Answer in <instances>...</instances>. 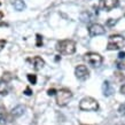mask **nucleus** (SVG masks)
I'll list each match as a JSON object with an SVG mask.
<instances>
[{
	"label": "nucleus",
	"mask_w": 125,
	"mask_h": 125,
	"mask_svg": "<svg viewBox=\"0 0 125 125\" xmlns=\"http://www.w3.org/2000/svg\"><path fill=\"white\" fill-rule=\"evenodd\" d=\"M56 49L61 54L64 55H71L76 52V42L70 39H65V40H61L57 42Z\"/></svg>",
	"instance_id": "1"
},
{
	"label": "nucleus",
	"mask_w": 125,
	"mask_h": 125,
	"mask_svg": "<svg viewBox=\"0 0 125 125\" xmlns=\"http://www.w3.org/2000/svg\"><path fill=\"white\" fill-rule=\"evenodd\" d=\"M125 46V39L121 34H111L108 40L107 49L115 51V49H121Z\"/></svg>",
	"instance_id": "2"
},
{
	"label": "nucleus",
	"mask_w": 125,
	"mask_h": 125,
	"mask_svg": "<svg viewBox=\"0 0 125 125\" xmlns=\"http://www.w3.org/2000/svg\"><path fill=\"white\" fill-rule=\"evenodd\" d=\"M79 108L84 111H96L99 109V103L95 99L91 96H86L80 100Z\"/></svg>",
	"instance_id": "3"
},
{
	"label": "nucleus",
	"mask_w": 125,
	"mask_h": 125,
	"mask_svg": "<svg viewBox=\"0 0 125 125\" xmlns=\"http://www.w3.org/2000/svg\"><path fill=\"white\" fill-rule=\"evenodd\" d=\"M72 98V93L68 88H61L60 91H56V102L60 107H64L69 103Z\"/></svg>",
	"instance_id": "4"
},
{
	"label": "nucleus",
	"mask_w": 125,
	"mask_h": 125,
	"mask_svg": "<svg viewBox=\"0 0 125 125\" xmlns=\"http://www.w3.org/2000/svg\"><path fill=\"white\" fill-rule=\"evenodd\" d=\"M84 60L86 61L90 65H92V67H94L95 68V67L101 65L103 59L100 54L94 53V52H88V53H86L85 55H84Z\"/></svg>",
	"instance_id": "5"
},
{
	"label": "nucleus",
	"mask_w": 125,
	"mask_h": 125,
	"mask_svg": "<svg viewBox=\"0 0 125 125\" xmlns=\"http://www.w3.org/2000/svg\"><path fill=\"white\" fill-rule=\"evenodd\" d=\"M75 75L79 80H86L90 77V71H88L86 65L80 64L78 67H76V69H75Z\"/></svg>",
	"instance_id": "6"
},
{
	"label": "nucleus",
	"mask_w": 125,
	"mask_h": 125,
	"mask_svg": "<svg viewBox=\"0 0 125 125\" xmlns=\"http://www.w3.org/2000/svg\"><path fill=\"white\" fill-rule=\"evenodd\" d=\"M119 5V1L118 0H100L99 2V8H101L103 10L109 11L111 9L116 8Z\"/></svg>",
	"instance_id": "7"
},
{
	"label": "nucleus",
	"mask_w": 125,
	"mask_h": 125,
	"mask_svg": "<svg viewBox=\"0 0 125 125\" xmlns=\"http://www.w3.org/2000/svg\"><path fill=\"white\" fill-rule=\"evenodd\" d=\"M88 33L91 37H96V36H101V34L106 33V29L101 25V24H92L88 28Z\"/></svg>",
	"instance_id": "8"
},
{
	"label": "nucleus",
	"mask_w": 125,
	"mask_h": 125,
	"mask_svg": "<svg viewBox=\"0 0 125 125\" xmlns=\"http://www.w3.org/2000/svg\"><path fill=\"white\" fill-rule=\"evenodd\" d=\"M28 62H29V63H31V65H32L36 70H39V69H42V67L45 65V61L42 60L40 56L30 57V59H28Z\"/></svg>",
	"instance_id": "9"
},
{
	"label": "nucleus",
	"mask_w": 125,
	"mask_h": 125,
	"mask_svg": "<svg viewBox=\"0 0 125 125\" xmlns=\"http://www.w3.org/2000/svg\"><path fill=\"white\" fill-rule=\"evenodd\" d=\"M102 90H103V94L106 95V96H109L114 92V87L111 86V84L109 82H104L102 85Z\"/></svg>",
	"instance_id": "10"
},
{
	"label": "nucleus",
	"mask_w": 125,
	"mask_h": 125,
	"mask_svg": "<svg viewBox=\"0 0 125 125\" xmlns=\"http://www.w3.org/2000/svg\"><path fill=\"white\" fill-rule=\"evenodd\" d=\"M11 5L14 6L16 10H23L24 8H25V4H24V1L23 0H11Z\"/></svg>",
	"instance_id": "11"
},
{
	"label": "nucleus",
	"mask_w": 125,
	"mask_h": 125,
	"mask_svg": "<svg viewBox=\"0 0 125 125\" xmlns=\"http://www.w3.org/2000/svg\"><path fill=\"white\" fill-rule=\"evenodd\" d=\"M23 110H24V107H22V106L16 107V108H14V109L11 110V115L14 117H19V116H21L23 114Z\"/></svg>",
	"instance_id": "12"
},
{
	"label": "nucleus",
	"mask_w": 125,
	"mask_h": 125,
	"mask_svg": "<svg viewBox=\"0 0 125 125\" xmlns=\"http://www.w3.org/2000/svg\"><path fill=\"white\" fill-rule=\"evenodd\" d=\"M28 80L30 82V84L34 85V84L37 83V76H36V75H32V73H29V75H28Z\"/></svg>",
	"instance_id": "13"
},
{
	"label": "nucleus",
	"mask_w": 125,
	"mask_h": 125,
	"mask_svg": "<svg viewBox=\"0 0 125 125\" xmlns=\"http://www.w3.org/2000/svg\"><path fill=\"white\" fill-rule=\"evenodd\" d=\"M36 37H37V42H36V46H37V47H42V37L40 36V34H37Z\"/></svg>",
	"instance_id": "14"
},
{
	"label": "nucleus",
	"mask_w": 125,
	"mask_h": 125,
	"mask_svg": "<svg viewBox=\"0 0 125 125\" xmlns=\"http://www.w3.org/2000/svg\"><path fill=\"white\" fill-rule=\"evenodd\" d=\"M117 67L121 70H125V60L123 61H117Z\"/></svg>",
	"instance_id": "15"
},
{
	"label": "nucleus",
	"mask_w": 125,
	"mask_h": 125,
	"mask_svg": "<svg viewBox=\"0 0 125 125\" xmlns=\"http://www.w3.org/2000/svg\"><path fill=\"white\" fill-rule=\"evenodd\" d=\"M5 45H6V40H5V39H0V51L4 49Z\"/></svg>",
	"instance_id": "16"
},
{
	"label": "nucleus",
	"mask_w": 125,
	"mask_h": 125,
	"mask_svg": "<svg viewBox=\"0 0 125 125\" xmlns=\"http://www.w3.org/2000/svg\"><path fill=\"white\" fill-rule=\"evenodd\" d=\"M24 94H25V95H31V94H32V91L30 90V87H27V88H25Z\"/></svg>",
	"instance_id": "17"
},
{
	"label": "nucleus",
	"mask_w": 125,
	"mask_h": 125,
	"mask_svg": "<svg viewBox=\"0 0 125 125\" xmlns=\"http://www.w3.org/2000/svg\"><path fill=\"white\" fill-rule=\"evenodd\" d=\"M116 22H117V20H113V19H110L109 21L107 22V24H108V25H114V24H115Z\"/></svg>",
	"instance_id": "18"
},
{
	"label": "nucleus",
	"mask_w": 125,
	"mask_h": 125,
	"mask_svg": "<svg viewBox=\"0 0 125 125\" xmlns=\"http://www.w3.org/2000/svg\"><path fill=\"white\" fill-rule=\"evenodd\" d=\"M118 57H119L121 60H125V52H119V54H118Z\"/></svg>",
	"instance_id": "19"
},
{
	"label": "nucleus",
	"mask_w": 125,
	"mask_h": 125,
	"mask_svg": "<svg viewBox=\"0 0 125 125\" xmlns=\"http://www.w3.org/2000/svg\"><path fill=\"white\" fill-rule=\"evenodd\" d=\"M55 90H53V88H52V90H48V91H47V94L48 95H53V94H55Z\"/></svg>",
	"instance_id": "20"
},
{
	"label": "nucleus",
	"mask_w": 125,
	"mask_h": 125,
	"mask_svg": "<svg viewBox=\"0 0 125 125\" xmlns=\"http://www.w3.org/2000/svg\"><path fill=\"white\" fill-rule=\"evenodd\" d=\"M119 111H121V114H125V106H124V104H123V106H121Z\"/></svg>",
	"instance_id": "21"
},
{
	"label": "nucleus",
	"mask_w": 125,
	"mask_h": 125,
	"mask_svg": "<svg viewBox=\"0 0 125 125\" xmlns=\"http://www.w3.org/2000/svg\"><path fill=\"white\" fill-rule=\"evenodd\" d=\"M121 93H122V94H124V95H125V84L121 86Z\"/></svg>",
	"instance_id": "22"
},
{
	"label": "nucleus",
	"mask_w": 125,
	"mask_h": 125,
	"mask_svg": "<svg viewBox=\"0 0 125 125\" xmlns=\"http://www.w3.org/2000/svg\"><path fill=\"white\" fill-rule=\"evenodd\" d=\"M2 17H4V13L0 11V20H2Z\"/></svg>",
	"instance_id": "23"
},
{
	"label": "nucleus",
	"mask_w": 125,
	"mask_h": 125,
	"mask_svg": "<svg viewBox=\"0 0 125 125\" xmlns=\"http://www.w3.org/2000/svg\"><path fill=\"white\" fill-rule=\"evenodd\" d=\"M117 125H125V124H117Z\"/></svg>",
	"instance_id": "24"
},
{
	"label": "nucleus",
	"mask_w": 125,
	"mask_h": 125,
	"mask_svg": "<svg viewBox=\"0 0 125 125\" xmlns=\"http://www.w3.org/2000/svg\"><path fill=\"white\" fill-rule=\"evenodd\" d=\"M84 125H87V124H84Z\"/></svg>",
	"instance_id": "25"
}]
</instances>
